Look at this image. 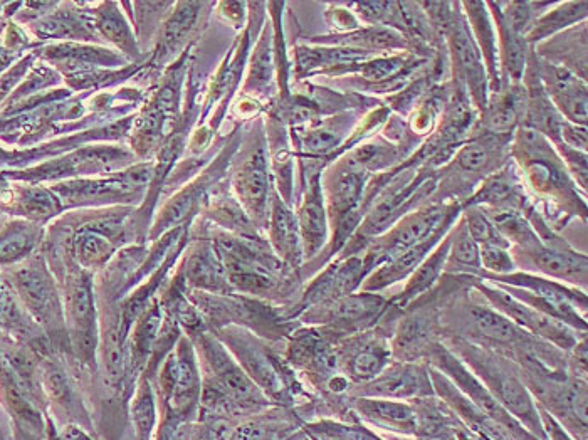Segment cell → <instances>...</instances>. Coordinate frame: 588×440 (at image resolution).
<instances>
[{
	"label": "cell",
	"instance_id": "obj_1",
	"mask_svg": "<svg viewBox=\"0 0 588 440\" xmlns=\"http://www.w3.org/2000/svg\"><path fill=\"white\" fill-rule=\"evenodd\" d=\"M441 341L488 388L489 393L503 405L508 414L513 415L536 439L548 440L541 424L538 405L531 397L530 390L521 378L520 368L513 360L456 336H449Z\"/></svg>",
	"mask_w": 588,
	"mask_h": 440
},
{
	"label": "cell",
	"instance_id": "obj_2",
	"mask_svg": "<svg viewBox=\"0 0 588 440\" xmlns=\"http://www.w3.org/2000/svg\"><path fill=\"white\" fill-rule=\"evenodd\" d=\"M521 378L536 405L545 409L575 440H588L587 380L546 367L538 358H516Z\"/></svg>",
	"mask_w": 588,
	"mask_h": 440
},
{
	"label": "cell",
	"instance_id": "obj_3",
	"mask_svg": "<svg viewBox=\"0 0 588 440\" xmlns=\"http://www.w3.org/2000/svg\"><path fill=\"white\" fill-rule=\"evenodd\" d=\"M479 278L496 284L511 294L521 303L528 304L533 310L555 318L572 330L587 333V293L568 284L558 283L553 279L543 278L538 274L515 271L506 276L481 273Z\"/></svg>",
	"mask_w": 588,
	"mask_h": 440
},
{
	"label": "cell",
	"instance_id": "obj_4",
	"mask_svg": "<svg viewBox=\"0 0 588 440\" xmlns=\"http://www.w3.org/2000/svg\"><path fill=\"white\" fill-rule=\"evenodd\" d=\"M461 209L462 205L457 202L446 205L437 202V204L424 205L412 214L404 215L395 226L370 242V246L365 249V254L362 256L365 278L385 262L392 261L420 242L426 241L447 224L456 222Z\"/></svg>",
	"mask_w": 588,
	"mask_h": 440
},
{
	"label": "cell",
	"instance_id": "obj_5",
	"mask_svg": "<svg viewBox=\"0 0 588 440\" xmlns=\"http://www.w3.org/2000/svg\"><path fill=\"white\" fill-rule=\"evenodd\" d=\"M400 315L402 313L397 308L390 306L385 313V320L389 323H385L382 318L372 330L336 340L338 370L350 382V387L370 382L394 360L390 338Z\"/></svg>",
	"mask_w": 588,
	"mask_h": 440
},
{
	"label": "cell",
	"instance_id": "obj_6",
	"mask_svg": "<svg viewBox=\"0 0 588 440\" xmlns=\"http://www.w3.org/2000/svg\"><path fill=\"white\" fill-rule=\"evenodd\" d=\"M515 157L523 167L526 179L538 194L550 195L553 199H563L567 207L582 205L570 173L558 157L552 142H548L538 131L520 126L515 138Z\"/></svg>",
	"mask_w": 588,
	"mask_h": 440
},
{
	"label": "cell",
	"instance_id": "obj_7",
	"mask_svg": "<svg viewBox=\"0 0 588 440\" xmlns=\"http://www.w3.org/2000/svg\"><path fill=\"white\" fill-rule=\"evenodd\" d=\"M454 4L444 2V6L432 17L434 26L441 27L447 37L451 51L452 66L462 84L468 88L474 105L483 113L488 105L489 84L488 73L484 66L483 56L479 53L478 44L474 41L464 12L452 11Z\"/></svg>",
	"mask_w": 588,
	"mask_h": 440
},
{
	"label": "cell",
	"instance_id": "obj_8",
	"mask_svg": "<svg viewBox=\"0 0 588 440\" xmlns=\"http://www.w3.org/2000/svg\"><path fill=\"white\" fill-rule=\"evenodd\" d=\"M200 348L209 372L204 388L229 400L242 417L259 414L269 407L268 397L247 377L244 368L227 353L221 341L214 336L200 335Z\"/></svg>",
	"mask_w": 588,
	"mask_h": 440
},
{
	"label": "cell",
	"instance_id": "obj_9",
	"mask_svg": "<svg viewBox=\"0 0 588 440\" xmlns=\"http://www.w3.org/2000/svg\"><path fill=\"white\" fill-rule=\"evenodd\" d=\"M390 298L382 294L355 291L306 310L303 320L315 323L338 338L372 330L389 310Z\"/></svg>",
	"mask_w": 588,
	"mask_h": 440
},
{
	"label": "cell",
	"instance_id": "obj_10",
	"mask_svg": "<svg viewBox=\"0 0 588 440\" xmlns=\"http://www.w3.org/2000/svg\"><path fill=\"white\" fill-rule=\"evenodd\" d=\"M473 288L493 306L494 310L513 321L516 326H520L521 330L552 343L565 353H570L578 341L587 336V333L572 330L570 326L563 325L555 318L533 310L531 306L513 298L496 284L488 283L481 278H473Z\"/></svg>",
	"mask_w": 588,
	"mask_h": 440
},
{
	"label": "cell",
	"instance_id": "obj_11",
	"mask_svg": "<svg viewBox=\"0 0 588 440\" xmlns=\"http://www.w3.org/2000/svg\"><path fill=\"white\" fill-rule=\"evenodd\" d=\"M426 363L444 373L461 390L466 399L471 400L481 412L496 420L498 424L518 435L521 440H538L513 415L508 414L503 409V405L494 399L488 388L479 382L476 375L442 341H437L436 345L432 346L429 355H427Z\"/></svg>",
	"mask_w": 588,
	"mask_h": 440
},
{
	"label": "cell",
	"instance_id": "obj_12",
	"mask_svg": "<svg viewBox=\"0 0 588 440\" xmlns=\"http://www.w3.org/2000/svg\"><path fill=\"white\" fill-rule=\"evenodd\" d=\"M511 256L516 269L521 266L525 273L538 274L573 288H587L588 259L575 251L567 242H543L528 249L511 247Z\"/></svg>",
	"mask_w": 588,
	"mask_h": 440
},
{
	"label": "cell",
	"instance_id": "obj_13",
	"mask_svg": "<svg viewBox=\"0 0 588 440\" xmlns=\"http://www.w3.org/2000/svg\"><path fill=\"white\" fill-rule=\"evenodd\" d=\"M347 395L412 402L415 399L432 397L436 393L432 387L429 363L392 360L384 372L378 373L370 382L350 387Z\"/></svg>",
	"mask_w": 588,
	"mask_h": 440
},
{
	"label": "cell",
	"instance_id": "obj_14",
	"mask_svg": "<svg viewBox=\"0 0 588 440\" xmlns=\"http://www.w3.org/2000/svg\"><path fill=\"white\" fill-rule=\"evenodd\" d=\"M222 338L239 358V365L252 382L259 385L266 397L278 400V404H288L289 390L284 383L283 373L279 372L274 360L263 346H259L249 333L237 330H222Z\"/></svg>",
	"mask_w": 588,
	"mask_h": 440
},
{
	"label": "cell",
	"instance_id": "obj_15",
	"mask_svg": "<svg viewBox=\"0 0 588 440\" xmlns=\"http://www.w3.org/2000/svg\"><path fill=\"white\" fill-rule=\"evenodd\" d=\"M162 392L175 415L185 420L199 404L200 377L194 350L182 340L177 355L168 358L162 372Z\"/></svg>",
	"mask_w": 588,
	"mask_h": 440
},
{
	"label": "cell",
	"instance_id": "obj_16",
	"mask_svg": "<svg viewBox=\"0 0 588 440\" xmlns=\"http://www.w3.org/2000/svg\"><path fill=\"white\" fill-rule=\"evenodd\" d=\"M541 83L563 120L573 125H587V83L572 69L538 58Z\"/></svg>",
	"mask_w": 588,
	"mask_h": 440
},
{
	"label": "cell",
	"instance_id": "obj_17",
	"mask_svg": "<svg viewBox=\"0 0 588 440\" xmlns=\"http://www.w3.org/2000/svg\"><path fill=\"white\" fill-rule=\"evenodd\" d=\"M436 189V180L432 179V175H422L420 179L402 185L399 190H395L394 194L375 205L372 214H368L362 226L358 227V237L368 239V237L382 236L404 215H407L405 214L407 210L419 204V199H426L429 192L432 194Z\"/></svg>",
	"mask_w": 588,
	"mask_h": 440
},
{
	"label": "cell",
	"instance_id": "obj_18",
	"mask_svg": "<svg viewBox=\"0 0 588 440\" xmlns=\"http://www.w3.org/2000/svg\"><path fill=\"white\" fill-rule=\"evenodd\" d=\"M350 409L357 419L370 429L382 430L385 434L400 437H415L414 407L410 402L389 399H368V397H348Z\"/></svg>",
	"mask_w": 588,
	"mask_h": 440
},
{
	"label": "cell",
	"instance_id": "obj_19",
	"mask_svg": "<svg viewBox=\"0 0 588 440\" xmlns=\"http://www.w3.org/2000/svg\"><path fill=\"white\" fill-rule=\"evenodd\" d=\"M234 187L247 214L263 220L268 209L269 167L266 147L261 140L247 152L241 167L237 168Z\"/></svg>",
	"mask_w": 588,
	"mask_h": 440
},
{
	"label": "cell",
	"instance_id": "obj_20",
	"mask_svg": "<svg viewBox=\"0 0 588 440\" xmlns=\"http://www.w3.org/2000/svg\"><path fill=\"white\" fill-rule=\"evenodd\" d=\"M452 226H454V222L442 227L441 231H437L434 236L420 242L409 251H405L404 254H400L392 261L382 264L380 268L375 269V271L368 274L367 278L363 279L358 291L380 294L384 293L385 289L392 288L395 284L407 281L410 274L419 268L420 262L424 261L436 249L437 244L447 236V232L451 231Z\"/></svg>",
	"mask_w": 588,
	"mask_h": 440
},
{
	"label": "cell",
	"instance_id": "obj_21",
	"mask_svg": "<svg viewBox=\"0 0 588 440\" xmlns=\"http://www.w3.org/2000/svg\"><path fill=\"white\" fill-rule=\"evenodd\" d=\"M491 9V19L494 22L496 36H498L499 69H501V83L503 86L521 84L525 76L531 48L526 42L525 36L513 31L508 22L504 21L496 2H486Z\"/></svg>",
	"mask_w": 588,
	"mask_h": 440
},
{
	"label": "cell",
	"instance_id": "obj_22",
	"mask_svg": "<svg viewBox=\"0 0 588 440\" xmlns=\"http://www.w3.org/2000/svg\"><path fill=\"white\" fill-rule=\"evenodd\" d=\"M526 110V93L523 84L503 86L494 93L484 108L483 125L488 135L511 138L513 131L523 123Z\"/></svg>",
	"mask_w": 588,
	"mask_h": 440
},
{
	"label": "cell",
	"instance_id": "obj_23",
	"mask_svg": "<svg viewBox=\"0 0 588 440\" xmlns=\"http://www.w3.org/2000/svg\"><path fill=\"white\" fill-rule=\"evenodd\" d=\"M464 17L468 21L469 29L474 41L478 44L479 53L483 56L488 84L491 95L503 88L501 83V69H499L498 36L494 29V22L489 14L486 2H464Z\"/></svg>",
	"mask_w": 588,
	"mask_h": 440
},
{
	"label": "cell",
	"instance_id": "obj_24",
	"mask_svg": "<svg viewBox=\"0 0 588 440\" xmlns=\"http://www.w3.org/2000/svg\"><path fill=\"white\" fill-rule=\"evenodd\" d=\"M296 219L300 227L303 256L305 259H313L320 254L328 241V210L320 184V173H316L311 180L310 189Z\"/></svg>",
	"mask_w": 588,
	"mask_h": 440
},
{
	"label": "cell",
	"instance_id": "obj_25",
	"mask_svg": "<svg viewBox=\"0 0 588 440\" xmlns=\"http://www.w3.org/2000/svg\"><path fill=\"white\" fill-rule=\"evenodd\" d=\"M414 407L417 435L422 440H457V434L466 429L457 415L439 397H424L410 402ZM468 430V429H466Z\"/></svg>",
	"mask_w": 588,
	"mask_h": 440
},
{
	"label": "cell",
	"instance_id": "obj_26",
	"mask_svg": "<svg viewBox=\"0 0 588 440\" xmlns=\"http://www.w3.org/2000/svg\"><path fill=\"white\" fill-rule=\"evenodd\" d=\"M449 249H451V231L447 232V236L437 244L436 249L420 262L419 268L415 269L407 279L404 289L394 298H390V304L399 310H404L422 294L429 293L444 276Z\"/></svg>",
	"mask_w": 588,
	"mask_h": 440
},
{
	"label": "cell",
	"instance_id": "obj_27",
	"mask_svg": "<svg viewBox=\"0 0 588 440\" xmlns=\"http://www.w3.org/2000/svg\"><path fill=\"white\" fill-rule=\"evenodd\" d=\"M17 286L26 301L27 308L39 318L41 323L53 325L61 318L58 294L46 271L41 268L22 269L17 274Z\"/></svg>",
	"mask_w": 588,
	"mask_h": 440
},
{
	"label": "cell",
	"instance_id": "obj_28",
	"mask_svg": "<svg viewBox=\"0 0 588 440\" xmlns=\"http://www.w3.org/2000/svg\"><path fill=\"white\" fill-rule=\"evenodd\" d=\"M269 229H271V241L279 257L291 268H300L305 256H303L298 219L278 195H274L273 205H271Z\"/></svg>",
	"mask_w": 588,
	"mask_h": 440
},
{
	"label": "cell",
	"instance_id": "obj_29",
	"mask_svg": "<svg viewBox=\"0 0 588 440\" xmlns=\"http://www.w3.org/2000/svg\"><path fill=\"white\" fill-rule=\"evenodd\" d=\"M508 140L510 138L494 137L488 133L486 137L474 138L457 150L452 167L459 170L462 175L493 172V168H496V160L501 158V148L506 147V143L499 145V142H508Z\"/></svg>",
	"mask_w": 588,
	"mask_h": 440
},
{
	"label": "cell",
	"instance_id": "obj_30",
	"mask_svg": "<svg viewBox=\"0 0 588 440\" xmlns=\"http://www.w3.org/2000/svg\"><path fill=\"white\" fill-rule=\"evenodd\" d=\"M481 273H483V266H481L479 246L469 234L466 222L461 217L451 229V249H449L444 274L479 278Z\"/></svg>",
	"mask_w": 588,
	"mask_h": 440
},
{
	"label": "cell",
	"instance_id": "obj_31",
	"mask_svg": "<svg viewBox=\"0 0 588 440\" xmlns=\"http://www.w3.org/2000/svg\"><path fill=\"white\" fill-rule=\"evenodd\" d=\"M187 278L190 279V283H194L199 288L207 289V291H212V293L229 294V291H231L221 256L209 244L200 246L190 256L189 266H187Z\"/></svg>",
	"mask_w": 588,
	"mask_h": 440
},
{
	"label": "cell",
	"instance_id": "obj_32",
	"mask_svg": "<svg viewBox=\"0 0 588 440\" xmlns=\"http://www.w3.org/2000/svg\"><path fill=\"white\" fill-rule=\"evenodd\" d=\"M588 2H562L550 6V11H545L536 19L535 24L531 26L530 31L526 34V42L535 46L538 42L545 41L550 36H555L558 32L565 31L573 24L585 21L587 19Z\"/></svg>",
	"mask_w": 588,
	"mask_h": 440
},
{
	"label": "cell",
	"instance_id": "obj_33",
	"mask_svg": "<svg viewBox=\"0 0 588 440\" xmlns=\"http://www.w3.org/2000/svg\"><path fill=\"white\" fill-rule=\"evenodd\" d=\"M342 48L358 49L363 53H377V51H400L409 49V39L402 32L384 26H367L345 32L335 37Z\"/></svg>",
	"mask_w": 588,
	"mask_h": 440
},
{
	"label": "cell",
	"instance_id": "obj_34",
	"mask_svg": "<svg viewBox=\"0 0 588 440\" xmlns=\"http://www.w3.org/2000/svg\"><path fill=\"white\" fill-rule=\"evenodd\" d=\"M306 434L313 440H385L358 419L338 420L321 417L305 425Z\"/></svg>",
	"mask_w": 588,
	"mask_h": 440
},
{
	"label": "cell",
	"instance_id": "obj_35",
	"mask_svg": "<svg viewBox=\"0 0 588 440\" xmlns=\"http://www.w3.org/2000/svg\"><path fill=\"white\" fill-rule=\"evenodd\" d=\"M69 311L73 316L74 328L78 330L79 336L84 338V351H90L93 346L91 338L95 336V306L88 278L78 279V283H74Z\"/></svg>",
	"mask_w": 588,
	"mask_h": 440
},
{
	"label": "cell",
	"instance_id": "obj_36",
	"mask_svg": "<svg viewBox=\"0 0 588 440\" xmlns=\"http://www.w3.org/2000/svg\"><path fill=\"white\" fill-rule=\"evenodd\" d=\"M462 209H464L462 219L466 222L469 234H471L474 242H476L479 247L503 246L510 247L511 249L510 242L506 241V239L494 229L493 222L489 220L483 207H476V205H462Z\"/></svg>",
	"mask_w": 588,
	"mask_h": 440
},
{
	"label": "cell",
	"instance_id": "obj_37",
	"mask_svg": "<svg viewBox=\"0 0 588 440\" xmlns=\"http://www.w3.org/2000/svg\"><path fill=\"white\" fill-rule=\"evenodd\" d=\"M36 244V231L31 227H12L0 237V262H12L26 256Z\"/></svg>",
	"mask_w": 588,
	"mask_h": 440
},
{
	"label": "cell",
	"instance_id": "obj_38",
	"mask_svg": "<svg viewBox=\"0 0 588 440\" xmlns=\"http://www.w3.org/2000/svg\"><path fill=\"white\" fill-rule=\"evenodd\" d=\"M342 142V126L326 123L320 128L308 131V135L303 140V145H305V150L310 155H328V153L335 152L336 148L342 145Z\"/></svg>",
	"mask_w": 588,
	"mask_h": 440
},
{
	"label": "cell",
	"instance_id": "obj_39",
	"mask_svg": "<svg viewBox=\"0 0 588 440\" xmlns=\"http://www.w3.org/2000/svg\"><path fill=\"white\" fill-rule=\"evenodd\" d=\"M133 422L137 427V434L140 440H148L150 434H152L153 425H155V402H153L152 390L148 387L147 383H143L138 395L135 397L133 402Z\"/></svg>",
	"mask_w": 588,
	"mask_h": 440
},
{
	"label": "cell",
	"instance_id": "obj_40",
	"mask_svg": "<svg viewBox=\"0 0 588 440\" xmlns=\"http://www.w3.org/2000/svg\"><path fill=\"white\" fill-rule=\"evenodd\" d=\"M479 254H481V266L484 273L506 276L516 271L510 247L483 246L479 247Z\"/></svg>",
	"mask_w": 588,
	"mask_h": 440
},
{
	"label": "cell",
	"instance_id": "obj_41",
	"mask_svg": "<svg viewBox=\"0 0 588 440\" xmlns=\"http://www.w3.org/2000/svg\"><path fill=\"white\" fill-rule=\"evenodd\" d=\"M197 11H199V6H195V4H182L180 6L179 11L175 12V16L168 21L167 29L163 34V42L167 46L184 39L185 34L192 29L195 17L199 14Z\"/></svg>",
	"mask_w": 588,
	"mask_h": 440
},
{
	"label": "cell",
	"instance_id": "obj_42",
	"mask_svg": "<svg viewBox=\"0 0 588 440\" xmlns=\"http://www.w3.org/2000/svg\"><path fill=\"white\" fill-rule=\"evenodd\" d=\"M557 150L558 157L562 158L563 165L570 173V177L575 180V185L582 187V190H587L588 168H587V153L578 152L573 148L558 143L553 145Z\"/></svg>",
	"mask_w": 588,
	"mask_h": 440
},
{
	"label": "cell",
	"instance_id": "obj_43",
	"mask_svg": "<svg viewBox=\"0 0 588 440\" xmlns=\"http://www.w3.org/2000/svg\"><path fill=\"white\" fill-rule=\"evenodd\" d=\"M110 254V242L95 232H86L78 239V256L84 264H96Z\"/></svg>",
	"mask_w": 588,
	"mask_h": 440
},
{
	"label": "cell",
	"instance_id": "obj_44",
	"mask_svg": "<svg viewBox=\"0 0 588 440\" xmlns=\"http://www.w3.org/2000/svg\"><path fill=\"white\" fill-rule=\"evenodd\" d=\"M100 29L108 39L118 42L120 48H133V39L128 32L125 21L115 11L105 12L100 17Z\"/></svg>",
	"mask_w": 588,
	"mask_h": 440
},
{
	"label": "cell",
	"instance_id": "obj_45",
	"mask_svg": "<svg viewBox=\"0 0 588 440\" xmlns=\"http://www.w3.org/2000/svg\"><path fill=\"white\" fill-rule=\"evenodd\" d=\"M22 209L32 217H48L58 209L56 200L44 190H29L22 200Z\"/></svg>",
	"mask_w": 588,
	"mask_h": 440
},
{
	"label": "cell",
	"instance_id": "obj_46",
	"mask_svg": "<svg viewBox=\"0 0 588 440\" xmlns=\"http://www.w3.org/2000/svg\"><path fill=\"white\" fill-rule=\"evenodd\" d=\"M44 377H46V387H48V392L53 395L54 400H59L61 404H69V400H71V387H69L68 378L64 375L58 367H51L46 368V373H44Z\"/></svg>",
	"mask_w": 588,
	"mask_h": 440
},
{
	"label": "cell",
	"instance_id": "obj_47",
	"mask_svg": "<svg viewBox=\"0 0 588 440\" xmlns=\"http://www.w3.org/2000/svg\"><path fill=\"white\" fill-rule=\"evenodd\" d=\"M560 140L563 145L578 150V152L587 153V128L582 125H573L568 121H563L562 130H560Z\"/></svg>",
	"mask_w": 588,
	"mask_h": 440
},
{
	"label": "cell",
	"instance_id": "obj_48",
	"mask_svg": "<svg viewBox=\"0 0 588 440\" xmlns=\"http://www.w3.org/2000/svg\"><path fill=\"white\" fill-rule=\"evenodd\" d=\"M538 412H540L541 424L548 440H575L562 425L558 424L557 420L553 419L552 415L545 409H541L540 405H538Z\"/></svg>",
	"mask_w": 588,
	"mask_h": 440
},
{
	"label": "cell",
	"instance_id": "obj_49",
	"mask_svg": "<svg viewBox=\"0 0 588 440\" xmlns=\"http://www.w3.org/2000/svg\"><path fill=\"white\" fill-rule=\"evenodd\" d=\"M63 440H91L88 435L84 434L83 430L78 429V427H74V425H69L66 427L63 432Z\"/></svg>",
	"mask_w": 588,
	"mask_h": 440
},
{
	"label": "cell",
	"instance_id": "obj_50",
	"mask_svg": "<svg viewBox=\"0 0 588 440\" xmlns=\"http://www.w3.org/2000/svg\"><path fill=\"white\" fill-rule=\"evenodd\" d=\"M385 440H422V439H415V437H400V435H392V434H385L382 435Z\"/></svg>",
	"mask_w": 588,
	"mask_h": 440
}]
</instances>
